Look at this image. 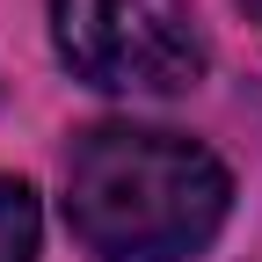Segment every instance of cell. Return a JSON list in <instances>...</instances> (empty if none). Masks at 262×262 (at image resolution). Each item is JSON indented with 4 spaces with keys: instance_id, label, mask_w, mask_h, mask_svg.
Segmentation results:
<instances>
[{
    "instance_id": "277c9868",
    "label": "cell",
    "mask_w": 262,
    "mask_h": 262,
    "mask_svg": "<svg viewBox=\"0 0 262 262\" xmlns=\"http://www.w3.org/2000/svg\"><path fill=\"white\" fill-rule=\"evenodd\" d=\"M248 15H255V22H262V0H248Z\"/></svg>"
},
{
    "instance_id": "7a4b0ae2",
    "label": "cell",
    "mask_w": 262,
    "mask_h": 262,
    "mask_svg": "<svg viewBox=\"0 0 262 262\" xmlns=\"http://www.w3.org/2000/svg\"><path fill=\"white\" fill-rule=\"evenodd\" d=\"M51 44L102 95H182L204 73L189 0H51Z\"/></svg>"
},
{
    "instance_id": "6da1fadb",
    "label": "cell",
    "mask_w": 262,
    "mask_h": 262,
    "mask_svg": "<svg viewBox=\"0 0 262 262\" xmlns=\"http://www.w3.org/2000/svg\"><path fill=\"white\" fill-rule=\"evenodd\" d=\"M233 175L182 131L102 124L66 153V226L95 262H182L219 241Z\"/></svg>"
},
{
    "instance_id": "3957f363",
    "label": "cell",
    "mask_w": 262,
    "mask_h": 262,
    "mask_svg": "<svg viewBox=\"0 0 262 262\" xmlns=\"http://www.w3.org/2000/svg\"><path fill=\"white\" fill-rule=\"evenodd\" d=\"M44 219H37V189L0 175V262H37Z\"/></svg>"
}]
</instances>
